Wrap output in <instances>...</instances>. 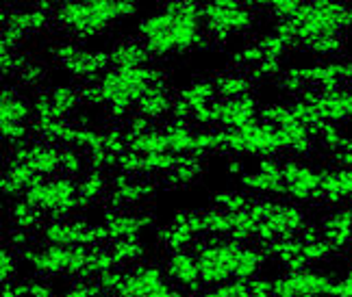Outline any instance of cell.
<instances>
[{
  "label": "cell",
  "mask_w": 352,
  "mask_h": 297,
  "mask_svg": "<svg viewBox=\"0 0 352 297\" xmlns=\"http://www.w3.org/2000/svg\"><path fill=\"white\" fill-rule=\"evenodd\" d=\"M138 39L153 57H181L211 46L202 22V5L194 0H170L138 24Z\"/></svg>",
  "instance_id": "cell-1"
},
{
  "label": "cell",
  "mask_w": 352,
  "mask_h": 297,
  "mask_svg": "<svg viewBox=\"0 0 352 297\" xmlns=\"http://www.w3.org/2000/svg\"><path fill=\"white\" fill-rule=\"evenodd\" d=\"M192 252L198 259L202 287H215L228 280H252L261 276L267 254L256 243H239L228 237H202Z\"/></svg>",
  "instance_id": "cell-2"
},
{
  "label": "cell",
  "mask_w": 352,
  "mask_h": 297,
  "mask_svg": "<svg viewBox=\"0 0 352 297\" xmlns=\"http://www.w3.org/2000/svg\"><path fill=\"white\" fill-rule=\"evenodd\" d=\"M289 24L294 29V46L320 59H331L340 55L344 35L352 31V5L333 0L302 3Z\"/></svg>",
  "instance_id": "cell-3"
},
{
  "label": "cell",
  "mask_w": 352,
  "mask_h": 297,
  "mask_svg": "<svg viewBox=\"0 0 352 297\" xmlns=\"http://www.w3.org/2000/svg\"><path fill=\"white\" fill-rule=\"evenodd\" d=\"M140 5L133 0H87V3H63L55 5L52 24L72 37H96L102 35L122 20L138 13Z\"/></svg>",
  "instance_id": "cell-4"
},
{
  "label": "cell",
  "mask_w": 352,
  "mask_h": 297,
  "mask_svg": "<svg viewBox=\"0 0 352 297\" xmlns=\"http://www.w3.org/2000/svg\"><path fill=\"white\" fill-rule=\"evenodd\" d=\"M164 72L153 67L151 63L142 67H109L98 80L104 111L111 121H124L138 111V104L144 93L151 89L157 80H164Z\"/></svg>",
  "instance_id": "cell-5"
},
{
  "label": "cell",
  "mask_w": 352,
  "mask_h": 297,
  "mask_svg": "<svg viewBox=\"0 0 352 297\" xmlns=\"http://www.w3.org/2000/svg\"><path fill=\"white\" fill-rule=\"evenodd\" d=\"M224 152L233 158H276L289 154V139L283 128L256 117L241 128L224 130Z\"/></svg>",
  "instance_id": "cell-6"
},
{
  "label": "cell",
  "mask_w": 352,
  "mask_h": 297,
  "mask_svg": "<svg viewBox=\"0 0 352 297\" xmlns=\"http://www.w3.org/2000/svg\"><path fill=\"white\" fill-rule=\"evenodd\" d=\"M26 200L42 211L46 219H70L76 213L94 206L78 195V180L63 176V174L35 185L26 193Z\"/></svg>",
  "instance_id": "cell-7"
},
{
  "label": "cell",
  "mask_w": 352,
  "mask_h": 297,
  "mask_svg": "<svg viewBox=\"0 0 352 297\" xmlns=\"http://www.w3.org/2000/svg\"><path fill=\"white\" fill-rule=\"evenodd\" d=\"M256 20V9L235 0H213L202 5V22L211 42H226L233 35L248 33Z\"/></svg>",
  "instance_id": "cell-8"
},
{
  "label": "cell",
  "mask_w": 352,
  "mask_h": 297,
  "mask_svg": "<svg viewBox=\"0 0 352 297\" xmlns=\"http://www.w3.org/2000/svg\"><path fill=\"white\" fill-rule=\"evenodd\" d=\"M37 241L44 246L61 248H98L107 246L109 239L102 224H87L85 219H46L37 230Z\"/></svg>",
  "instance_id": "cell-9"
},
{
  "label": "cell",
  "mask_w": 352,
  "mask_h": 297,
  "mask_svg": "<svg viewBox=\"0 0 352 297\" xmlns=\"http://www.w3.org/2000/svg\"><path fill=\"white\" fill-rule=\"evenodd\" d=\"M176 291L164 267L155 263H138L124 269V280L113 297H172Z\"/></svg>",
  "instance_id": "cell-10"
},
{
  "label": "cell",
  "mask_w": 352,
  "mask_h": 297,
  "mask_svg": "<svg viewBox=\"0 0 352 297\" xmlns=\"http://www.w3.org/2000/svg\"><path fill=\"white\" fill-rule=\"evenodd\" d=\"M327 169H320L302 158H285L283 161V176H285V198L294 204H307V202H322V182Z\"/></svg>",
  "instance_id": "cell-11"
},
{
  "label": "cell",
  "mask_w": 352,
  "mask_h": 297,
  "mask_svg": "<svg viewBox=\"0 0 352 297\" xmlns=\"http://www.w3.org/2000/svg\"><path fill=\"white\" fill-rule=\"evenodd\" d=\"M337 282L331 274L314 267L296 269L274 278V297H335Z\"/></svg>",
  "instance_id": "cell-12"
},
{
  "label": "cell",
  "mask_w": 352,
  "mask_h": 297,
  "mask_svg": "<svg viewBox=\"0 0 352 297\" xmlns=\"http://www.w3.org/2000/svg\"><path fill=\"white\" fill-rule=\"evenodd\" d=\"M52 52H55V57L61 61L65 70L72 76L80 78L83 83H94L111 67L109 55H104V52H87L72 42H61Z\"/></svg>",
  "instance_id": "cell-13"
},
{
  "label": "cell",
  "mask_w": 352,
  "mask_h": 297,
  "mask_svg": "<svg viewBox=\"0 0 352 297\" xmlns=\"http://www.w3.org/2000/svg\"><path fill=\"white\" fill-rule=\"evenodd\" d=\"M241 187L250 193L263 198H285V176H283V161L263 158L256 163V169L241 174Z\"/></svg>",
  "instance_id": "cell-14"
},
{
  "label": "cell",
  "mask_w": 352,
  "mask_h": 297,
  "mask_svg": "<svg viewBox=\"0 0 352 297\" xmlns=\"http://www.w3.org/2000/svg\"><path fill=\"white\" fill-rule=\"evenodd\" d=\"M164 269L172 285L176 289H181L183 293H187L189 297H198L202 289H205L198 274V259L192 250L170 252Z\"/></svg>",
  "instance_id": "cell-15"
},
{
  "label": "cell",
  "mask_w": 352,
  "mask_h": 297,
  "mask_svg": "<svg viewBox=\"0 0 352 297\" xmlns=\"http://www.w3.org/2000/svg\"><path fill=\"white\" fill-rule=\"evenodd\" d=\"M102 228L107 233L109 243L113 241H129V239H140V235L146 228L153 226V215L140 213V211H113L107 209L102 215Z\"/></svg>",
  "instance_id": "cell-16"
},
{
  "label": "cell",
  "mask_w": 352,
  "mask_h": 297,
  "mask_svg": "<svg viewBox=\"0 0 352 297\" xmlns=\"http://www.w3.org/2000/svg\"><path fill=\"white\" fill-rule=\"evenodd\" d=\"M215 119H218L220 130H235L254 121L259 117V102L254 96L235 98V100H222L218 98L213 102Z\"/></svg>",
  "instance_id": "cell-17"
},
{
  "label": "cell",
  "mask_w": 352,
  "mask_h": 297,
  "mask_svg": "<svg viewBox=\"0 0 352 297\" xmlns=\"http://www.w3.org/2000/svg\"><path fill=\"white\" fill-rule=\"evenodd\" d=\"M9 126H33V104L16 85H3L0 96V128Z\"/></svg>",
  "instance_id": "cell-18"
},
{
  "label": "cell",
  "mask_w": 352,
  "mask_h": 297,
  "mask_svg": "<svg viewBox=\"0 0 352 297\" xmlns=\"http://www.w3.org/2000/svg\"><path fill=\"white\" fill-rule=\"evenodd\" d=\"M322 202L333 206L340 204L352 206V167L327 169L322 182Z\"/></svg>",
  "instance_id": "cell-19"
},
{
  "label": "cell",
  "mask_w": 352,
  "mask_h": 297,
  "mask_svg": "<svg viewBox=\"0 0 352 297\" xmlns=\"http://www.w3.org/2000/svg\"><path fill=\"white\" fill-rule=\"evenodd\" d=\"M172 104H174V96L168 91L166 78H164V80H157V83L144 93V98L140 100L138 111H135V113L144 115L146 119H151V121H157V119L170 117Z\"/></svg>",
  "instance_id": "cell-20"
},
{
  "label": "cell",
  "mask_w": 352,
  "mask_h": 297,
  "mask_svg": "<svg viewBox=\"0 0 352 297\" xmlns=\"http://www.w3.org/2000/svg\"><path fill=\"white\" fill-rule=\"evenodd\" d=\"M109 59L111 67H142L151 63L153 55L140 39H124V42L113 46V50L109 52Z\"/></svg>",
  "instance_id": "cell-21"
},
{
  "label": "cell",
  "mask_w": 352,
  "mask_h": 297,
  "mask_svg": "<svg viewBox=\"0 0 352 297\" xmlns=\"http://www.w3.org/2000/svg\"><path fill=\"white\" fill-rule=\"evenodd\" d=\"M9 222H11V228H16V230H26V233H33L37 235V230L42 228V224L46 222L44 213L35 209L33 204L26 198L22 200H16V202H9Z\"/></svg>",
  "instance_id": "cell-22"
},
{
  "label": "cell",
  "mask_w": 352,
  "mask_h": 297,
  "mask_svg": "<svg viewBox=\"0 0 352 297\" xmlns=\"http://www.w3.org/2000/svg\"><path fill=\"white\" fill-rule=\"evenodd\" d=\"M215 87H218V98L222 100H235L252 96L254 83L246 72H222L215 78Z\"/></svg>",
  "instance_id": "cell-23"
},
{
  "label": "cell",
  "mask_w": 352,
  "mask_h": 297,
  "mask_svg": "<svg viewBox=\"0 0 352 297\" xmlns=\"http://www.w3.org/2000/svg\"><path fill=\"white\" fill-rule=\"evenodd\" d=\"M111 191V178L109 174L102 171H87L83 178L78 180V195L83 198L87 204H96V202L107 200Z\"/></svg>",
  "instance_id": "cell-24"
},
{
  "label": "cell",
  "mask_w": 352,
  "mask_h": 297,
  "mask_svg": "<svg viewBox=\"0 0 352 297\" xmlns=\"http://www.w3.org/2000/svg\"><path fill=\"white\" fill-rule=\"evenodd\" d=\"M200 178H202L200 161L187 158V161H181L176 167H172L166 176H161V185L168 189H185V187H192L194 182H198Z\"/></svg>",
  "instance_id": "cell-25"
},
{
  "label": "cell",
  "mask_w": 352,
  "mask_h": 297,
  "mask_svg": "<svg viewBox=\"0 0 352 297\" xmlns=\"http://www.w3.org/2000/svg\"><path fill=\"white\" fill-rule=\"evenodd\" d=\"M254 195L246 189H226L213 195V206H218L226 213H243L252 206Z\"/></svg>",
  "instance_id": "cell-26"
},
{
  "label": "cell",
  "mask_w": 352,
  "mask_h": 297,
  "mask_svg": "<svg viewBox=\"0 0 352 297\" xmlns=\"http://www.w3.org/2000/svg\"><path fill=\"white\" fill-rule=\"evenodd\" d=\"M87 171H89L87 154L83 150H78V147H72V145L61 147V174L63 176L80 180Z\"/></svg>",
  "instance_id": "cell-27"
},
{
  "label": "cell",
  "mask_w": 352,
  "mask_h": 297,
  "mask_svg": "<svg viewBox=\"0 0 352 297\" xmlns=\"http://www.w3.org/2000/svg\"><path fill=\"white\" fill-rule=\"evenodd\" d=\"M109 250L113 254V259L118 267H133L142 261L144 256V246L140 239H129V241H113L109 243Z\"/></svg>",
  "instance_id": "cell-28"
},
{
  "label": "cell",
  "mask_w": 352,
  "mask_h": 297,
  "mask_svg": "<svg viewBox=\"0 0 352 297\" xmlns=\"http://www.w3.org/2000/svg\"><path fill=\"white\" fill-rule=\"evenodd\" d=\"M0 261H3V263H0V280H3V285L18 280L20 265H22L20 252L13 250L9 243H5L3 250H0Z\"/></svg>",
  "instance_id": "cell-29"
},
{
  "label": "cell",
  "mask_w": 352,
  "mask_h": 297,
  "mask_svg": "<svg viewBox=\"0 0 352 297\" xmlns=\"http://www.w3.org/2000/svg\"><path fill=\"white\" fill-rule=\"evenodd\" d=\"M248 282L246 280H228L215 287H205L198 297H246Z\"/></svg>",
  "instance_id": "cell-30"
},
{
  "label": "cell",
  "mask_w": 352,
  "mask_h": 297,
  "mask_svg": "<svg viewBox=\"0 0 352 297\" xmlns=\"http://www.w3.org/2000/svg\"><path fill=\"white\" fill-rule=\"evenodd\" d=\"M265 52L261 50L259 42H248L246 46H243L237 55H235V61L243 67V72H248V70H254L256 65H261L265 61Z\"/></svg>",
  "instance_id": "cell-31"
},
{
  "label": "cell",
  "mask_w": 352,
  "mask_h": 297,
  "mask_svg": "<svg viewBox=\"0 0 352 297\" xmlns=\"http://www.w3.org/2000/svg\"><path fill=\"white\" fill-rule=\"evenodd\" d=\"M57 297H107L96 280H72Z\"/></svg>",
  "instance_id": "cell-32"
},
{
  "label": "cell",
  "mask_w": 352,
  "mask_h": 297,
  "mask_svg": "<svg viewBox=\"0 0 352 297\" xmlns=\"http://www.w3.org/2000/svg\"><path fill=\"white\" fill-rule=\"evenodd\" d=\"M246 297H274V278L256 276L248 280Z\"/></svg>",
  "instance_id": "cell-33"
},
{
  "label": "cell",
  "mask_w": 352,
  "mask_h": 297,
  "mask_svg": "<svg viewBox=\"0 0 352 297\" xmlns=\"http://www.w3.org/2000/svg\"><path fill=\"white\" fill-rule=\"evenodd\" d=\"M335 297H352V265L346 269V274L337 282Z\"/></svg>",
  "instance_id": "cell-34"
},
{
  "label": "cell",
  "mask_w": 352,
  "mask_h": 297,
  "mask_svg": "<svg viewBox=\"0 0 352 297\" xmlns=\"http://www.w3.org/2000/svg\"><path fill=\"white\" fill-rule=\"evenodd\" d=\"M348 248H350V254H352V239H350V246Z\"/></svg>",
  "instance_id": "cell-35"
}]
</instances>
